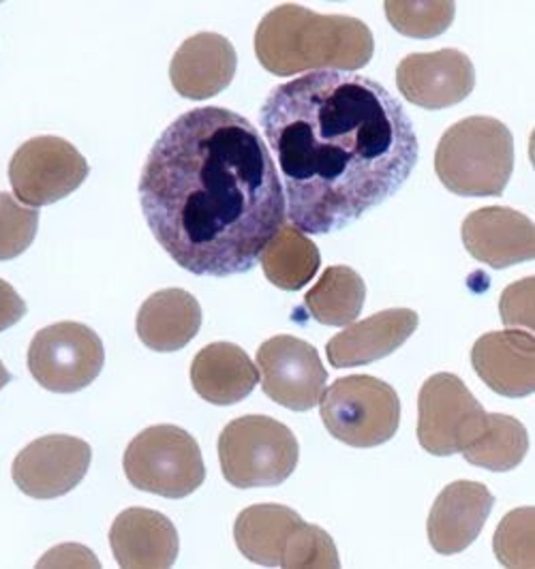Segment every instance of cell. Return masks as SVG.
Wrapping results in <instances>:
<instances>
[{
    "label": "cell",
    "mask_w": 535,
    "mask_h": 569,
    "mask_svg": "<svg viewBox=\"0 0 535 569\" xmlns=\"http://www.w3.org/2000/svg\"><path fill=\"white\" fill-rule=\"evenodd\" d=\"M261 390L291 411H309L326 390L328 370L317 349L303 339L279 335L261 342L257 351Z\"/></svg>",
    "instance_id": "11"
},
{
    "label": "cell",
    "mask_w": 535,
    "mask_h": 569,
    "mask_svg": "<svg viewBox=\"0 0 535 569\" xmlns=\"http://www.w3.org/2000/svg\"><path fill=\"white\" fill-rule=\"evenodd\" d=\"M495 497L479 482L458 480L446 486L428 513V541L439 555H458L478 540Z\"/></svg>",
    "instance_id": "15"
},
{
    "label": "cell",
    "mask_w": 535,
    "mask_h": 569,
    "mask_svg": "<svg viewBox=\"0 0 535 569\" xmlns=\"http://www.w3.org/2000/svg\"><path fill=\"white\" fill-rule=\"evenodd\" d=\"M460 236L469 256L495 270L535 257L534 221L506 206L474 210L463 221Z\"/></svg>",
    "instance_id": "14"
},
{
    "label": "cell",
    "mask_w": 535,
    "mask_h": 569,
    "mask_svg": "<svg viewBox=\"0 0 535 569\" xmlns=\"http://www.w3.org/2000/svg\"><path fill=\"white\" fill-rule=\"evenodd\" d=\"M285 569H337L340 568L337 546L333 538L317 525L305 520L296 527L287 552L283 557Z\"/></svg>",
    "instance_id": "28"
},
{
    "label": "cell",
    "mask_w": 535,
    "mask_h": 569,
    "mask_svg": "<svg viewBox=\"0 0 535 569\" xmlns=\"http://www.w3.org/2000/svg\"><path fill=\"white\" fill-rule=\"evenodd\" d=\"M367 284L349 266H330L305 296L310 317L321 326H349L363 313Z\"/></svg>",
    "instance_id": "24"
},
{
    "label": "cell",
    "mask_w": 535,
    "mask_h": 569,
    "mask_svg": "<svg viewBox=\"0 0 535 569\" xmlns=\"http://www.w3.org/2000/svg\"><path fill=\"white\" fill-rule=\"evenodd\" d=\"M303 233H335L400 191L420 159L414 122L377 80L313 71L275 86L259 112Z\"/></svg>",
    "instance_id": "1"
},
{
    "label": "cell",
    "mask_w": 535,
    "mask_h": 569,
    "mask_svg": "<svg viewBox=\"0 0 535 569\" xmlns=\"http://www.w3.org/2000/svg\"><path fill=\"white\" fill-rule=\"evenodd\" d=\"M420 317L412 309H386L351 323L326 347L335 369H354L393 356L418 330Z\"/></svg>",
    "instance_id": "17"
},
{
    "label": "cell",
    "mask_w": 535,
    "mask_h": 569,
    "mask_svg": "<svg viewBox=\"0 0 535 569\" xmlns=\"http://www.w3.org/2000/svg\"><path fill=\"white\" fill-rule=\"evenodd\" d=\"M319 413L326 430L340 443L377 448L395 439L400 400L390 383L370 375H349L324 390Z\"/></svg>",
    "instance_id": "6"
},
{
    "label": "cell",
    "mask_w": 535,
    "mask_h": 569,
    "mask_svg": "<svg viewBox=\"0 0 535 569\" xmlns=\"http://www.w3.org/2000/svg\"><path fill=\"white\" fill-rule=\"evenodd\" d=\"M27 315V302L20 298V293L0 279V332L13 328L18 321H22Z\"/></svg>",
    "instance_id": "31"
},
{
    "label": "cell",
    "mask_w": 535,
    "mask_h": 569,
    "mask_svg": "<svg viewBox=\"0 0 535 569\" xmlns=\"http://www.w3.org/2000/svg\"><path fill=\"white\" fill-rule=\"evenodd\" d=\"M138 189L155 240L198 277L254 270L287 219L268 146L254 122L226 108L178 116L152 146Z\"/></svg>",
    "instance_id": "2"
},
{
    "label": "cell",
    "mask_w": 535,
    "mask_h": 569,
    "mask_svg": "<svg viewBox=\"0 0 535 569\" xmlns=\"http://www.w3.org/2000/svg\"><path fill=\"white\" fill-rule=\"evenodd\" d=\"M534 335L518 330L488 332L472 349V365L479 379L507 399L534 395Z\"/></svg>",
    "instance_id": "19"
},
{
    "label": "cell",
    "mask_w": 535,
    "mask_h": 569,
    "mask_svg": "<svg viewBox=\"0 0 535 569\" xmlns=\"http://www.w3.org/2000/svg\"><path fill=\"white\" fill-rule=\"evenodd\" d=\"M90 173L85 154L67 140L41 136L22 143L11 163L13 193L29 208H43L65 200L82 187Z\"/></svg>",
    "instance_id": "10"
},
{
    "label": "cell",
    "mask_w": 535,
    "mask_h": 569,
    "mask_svg": "<svg viewBox=\"0 0 535 569\" xmlns=\"http://www.w3.org/2000/svg\"><path fill=\"white\" fill-rule=\"evenodd\" d=\"M514 138L491 116L465 118L442 136L435 171L442 184L463 198H499L514 171Z\"/></svg>",
    "instance_id": "4"
},
{
    "label": "cell",
    "mask_w": 535,
    "mask_h": 569,
    "mask_svg": "<svg viewBox=\"0 0 535 569\" xmlns=\"http://www.w3.org/2000/svg\"><path fill=\"white\" fill-rule=\"evenodd\" d=\"M122 467L131 486L166 499H185L206 480L198 441L171 425L141 430L129 443Z\"/></svg>",
    "instance_id": "7"
},
{
    "label": "cell",
    "mask_w": 535,
    "mask_h": 569,
    "mask_svg": "<svg viewBox=\"0 0 535 569\" xmlns=\"http://www.w3.org/2000/svg\"><path fill=\"white\" fill-rule=\"evenodd\" d=\"M201 307L198 298L185 289H161L152 293L136 319L140 341L159 353H171L198 337Z\"/></svg>",
    "instance_id": "21"
},
{
    "label": "cell",
    "mask_w": 535,
    "mask_h": 569,
    "mask_svg": "<svg viewBox=\"0 0 535 569\" xmlns=\"http://www.w3.org/2000/svg\"><path fill=\"white\" fill-rule=\"evenodd\" d=\"M375 54L367 24L351 16H321L300 4H279L255 30V57L279 78L305 71L363 69Z\"/></svg>",
    "instance_id": "3"
},
{
    "label": "cell",
    "mask_w": 535,
    "mask_h": 569,
    "mask_svg": "<svg viewBox=\"0 0 535 569\" xmlns=\"http://www.w3.org/2000/svg\"><path fill=\"white\" fill-rule=\"evenodd\" d=\"M493 548L504 568H534V508L507 513Z\"/></svg>",
    "instance_id": "27"
},
{
    "label": "cell",
    "mask_w": 535,
    "mask_h": 569,
    "mask_svg": "<svg viewBox=\"0 0 535 569\" xmlns=\"http://www.w3.org/2000/svg\"><path fill=\"white\" fill-rule=\"evenodd\" d=\"M300 446L289 428L268 416H242L219 435L224 478L236 488L279 486L296 471Z\"/></svg>",
    "instance_id": "5"
},
{
    "label": "cell",
    "mask_w": 535,
    "mask_h": 569,
    "mask_svg": "<svg viewBox=\"0 0 535 569\" xmlns=\"http://www.w3.org/2000/svg\"><path fill=\"white\" fill-rule=\"evenodd\" d=\"M90 446L69 435L34 439L16 456L11 476L32 499H57L80 485L90 469Z\"/></svg>",
    "instance_id": "12"
},
{
    "label": "cell",
    "mask_w": 535,
    "mask_h": 569,
    "mask_svg": "<svg viewBox=\"0 0 535 569\" xmlns=\"http://www.w3.org/2000/svg\"><path fill=\"white\" fill-rule=\"evenodd\" d=\"M39 229V210L22 206L11 193L0 191V261L29 251Z\"/></svg>",
    "instance_id": "29"
},
{
    "label": "cell",
    "mask_w": 535,
    "mask_h": 569,
    "mask_svg": "<svg viewBox=\"0 0 535 569\" xmlns=\"http://www.w3.org/2000/svg\"><path fill=\"white\" fill-rule=\"evenodd\" d=\"M300 522V513L279 503L251 506L238 513L234 525V540L245 559L251 563L264 568H281L287 546Z\"/></svg>",
    "instance_id": "22"
},
{
    "label": "cell",
    "mask_w": 535,
    "mask_h": 569,
    "mask_svg": "<svg viewBox=\"0 0 535 569\" xmlns=\"http://www.w3.org/2000/svg\"><path fill=\"white\" fill-rule=\"evenodd\" d=\"M499 309L506 328L514 330L516 326H525L534 332V277L509 284L502 293Z\"/></svg>",
    "instance_id": "30"
},
{
    "label": "cell",
    "mask_w": 535,
    "mask_h": 569,
    "mask_svg": "<svg viewBox=\"0 0 535 569\" xmlns=\"http://www.w3.org/2000/svg\"><path fill=\"white\" fill-rule=\"evenodd\" d=\"M384 9L393 29L414 39H433L444 34L450 29L454 13H456V7L450 0H437V2L388 0Z\"/></svg>",
    "instance_id": "26"
},
{
    "label": "cell",
    "mask_w": 535,
    "mask_h": 569,
    "mask_svg": "<svg viewBox=\"0 0 535 569\" xmlns=\"http://www.w3.org/2000/svg\"><path fill=\"white\" fill-rule=\"evenodd\" d=\"M9 381H11V372L4 369V365L0 362V390H2V388H4Z\"/></svg>",
    "instance_id": "32"
},
{
    "label": "cell",
    "mask_w": 535,
    "mask_h": 569,
    "mask_svg": "<svg viewBox=\"0 0 535 569\" xmlns=\"http://www.w3.org/2000/svg\"><path fill=\"white\" fill-rule=\"evenodd\" d=\"M529 452V435L523 422L506 413H488L486 428L460 455L474 467L506 473L518 467Z\"/></svg>",
    "instance_id": "25"
},
{
    "label": "cell",
    "mask_w": 535,
    "mask_h": 569,
    "mask_svg": "<svg viewBox=\"0 0 535 569\" xmlns=\"http://www.w3.org/2000/svg\"><path fill=\"white\" fill-rule=\"evenodd\" d=\"M103 365V342L92 328L78 321L48 326L30 341V375L48 392H80L101 375Z\"/></svg>",
    "instance_id": "8"
},
{
    "label": "cell",
    "mask_w": 535,
    "mask_h": 569,
    "mask_svg": "<svg viewBox=\"0 0 535 569\" xmlns=\"http://www.w3.org/2000/svg\"><path fill=\"white\" fill-rule=\"evenodd\" d=\"M238 54L231 41L217 32H199L182 41L169 64L174 90L194 101L217 97L231 84Z\"/></svg>",
    "instance_id": "16"
},
{
    "label": "cell",
    "mask_w": 535,
    "mask_h": 569,
    "mask_svg": "<svg viewBox=\"0 0 535 569\" xmlns=\"http://www.w3.org/2000/svg\"><path fill=\"white\" fill-rule=\"evenodd\" d=\"M396 86L418 108L433 112L446 110L474 92L476 69L472 58L454 48L409 54L396 69Z\"/></svg>",
    "instance_id": "13"
},
{
    "label": "cell",
    "mask_w": 535,
    "mask_h": 569,
    "mask_svg": "<svg viewBox=\"0 0 535 569\" xmlns=\"http://www.w3.org/2000/svg\"><path fill=\"white\" fill-rule=\"evenodd\" d=\"M259 381L249 353L234 342H212L199 349L191 365V383L210 405L229 407L247 399Z\"/></svg>",
    "instance_id": "20"
},
{
    "label": "cell",
    "mask_w": 535,
    "mask_h": 569,
    "mask_svg": "<svg viewBox=\"0 0 535 569\" xmlns=\"http://www.w3.org/2000/svg\"><path fill=\"white\" fill-rule=\"evenodd\" d=\"M113 559L125 569H168L176 563L180 540L168 516L129 508L110 529Z\"/></svg>",
    "instance_id": "18"
},
{
    "label": "cell",
    "mask_w": 535,
    "mask_h": 569,
    "mask_svg": "<svg viewBox=\"0 0 535 569\" xmlns=\"http://www.w3.org/2000/svg\"><path fill=\"white\" fill-rule=\"evenodd\" d=\"M266 279L283 291H298L313 281L321 256L317 244L291 223H285L259 253Z\"/></svg>",
    "instance_id": "23"
},
{
    "label": "cell",
    "mask_w": 535,
    "mask_h": 569,
    "mask_svg": "<svg viewBox=\"0 0 535 569\" xmlns=\"http://www.w3.org/2000/svg\"><path fill=\"white\" fill-rule=\"evenodd\" d=\"M488 413L460 377L437 372L418 397V441L428 455H460L486 428Z\"/></svg>",
    "instance_id": "9"
}]
</instances>
